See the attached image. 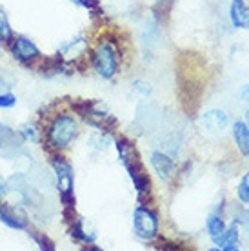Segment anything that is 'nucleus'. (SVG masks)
Masks as SVG:
<instances>
[{"label":"nucleus","mask_w":249,"mask_h":251,"mask_svg":"<svg viewBox=\"0 0 249 251\" xmlns=\"http://www.w3.org/2000/svg\"><path fill=\"white\" fill-rule=\"evenodd\" d=\"M7 191H9V186H7L6 178L0 175V195H7Z\"/></svg>","instance_id":"23"},{"label":"nucleus","mask_w":249,"mask_h":251,"mask_svg":"<svg viewBox=\"0 0 249 251\" xmlns=\"http://www.w3.org/2000/svg\"><path fill=\"white\" fill-rule=\"evenodd\" d=\"M71 229H73V235H75L78 240H84V242H93V240H95L93 233L89 235V233L84 229V222H82V220H76Z\"/></svg>","instance_id":"16"},{"label":"nucleus","mask_w":249,"mask_h":251,"mask_svg":"<svg viewBox=\"0 0 249 251\" xmlns=\"http://www.w3.org/2000/svg\"><path fill=\"white\" fill-rule=\"evenodd\" d=\"M17 104V99L13 95L0 93V107H13Z\"/></svg>","instance_id":"19"},{"label":"nucleus","mask_w":249,"mask_h":251,"mask_svg":"<svg viewBox=\"0 0 249 251\" xmlns=\"http://www.w3.org/2000/svg\"><path fill=\"white\" fill-rule=\"evenodd\" d=\"M29 178L33 180V184H37L38 188H51L53 186V182H51V176L46 173V170H44L42 166H38V164H35L31 170H29Z\"/></svg>","instance_id":"14"},{"label":"nucleus","mask_w":249,"mask_h":251,"mask_svg":"<svg viewBox=\"0 0 249 251\" xmlns=\"http://www.w3.org/2000/svg\"><path fill=\"white\" fill-rule=\"evenodd\" d=\"M0 220L11 229H27L29 220L25 211L15 206H0Z\"/></svg>","instance_id":"8"},{"label":"nucleus","mask_w":249,"mask_h":251,"mask_svg":"<svg viewBox=\"0 0 249 251\" xmlns=\"http://www.w3.org/2000/svg\"><path fill=\"white\" fill-rule=\"evenodd\" d=\"M33 239L37 240V244H38V248H40V250H48V251L53 250V244H51V242L46 239V237H40V235H33Z\"/></svg>","instance_id":"20"},{"label":"nucleus","mask_w":249,"mask_h":251,"mask_svg":"<svg viewBox=\"0 0 249 251\" xmlns=\"http://www.w3.org/2000/svg\"><path fill=\"white\" fill-rule=\"evenodd\" d=\"M71 2H75L78 6H84L86 9H97V6H99L97 0H71Z\"/></svg>","instance_id":"21"},{"label":"nucleus","mask_w":249,"mask_h":251,"mask_svg":"<svg viewBox=\"0 0 249 251\" xmlns=\"http://www.w3.org/2000/svg\"><path fill=\"white\" fill-rule=\"evenodd\" d=\"M237 199L242 206H249V171H246L237 186Z\"/></svg>","instance_id":"15"},{"label":"nucleus","mask_w":249,"mask_h":251,"mask_svg":"<svg viewBox=\"0 0 249 251\" xmlns=\"http://www.w3.org/2000/svg\"><path fill=\"white\" fill-rule=\"evenodd\" d=\"M133 91H135V93H138L140 97H149L153 89H151V86L148 84V82L135 80V82H133Z\"/></svg>","instance_id":"17"},{"label":"nucleus","mask_w":249,"mask_h":251,"mask_svg":"<svg viewBox=\"0 0 249 251\" xmlns=\"http://www.w3.org/2000/svg\"><path fill=\"white\" fill-rule=\"evenodd\" d=\"M115 146H117V153H119L120 162L124 164V168L127 170V173H129L131 182L135 184L138 199H140V201L148 199L151 193V182H149L148 173L144 171L142 160L138 157L135 146L131 144L129 140H125V138H117V140H115Z\"/></svg>","instance_id":"1"},{"label":"nucleus","mask_w":249,"mask_h":251,"mask_svg":"<svg viewBox=\"0 0 249 251\" xmlns=\"http://www.w3.org/2000/svg\"><path fill=\"white\" fill-rule=\"evenodd\" d=\"M53 170L56 176V186L62 197V202L66 206H73L75 204V197H73V186H75V178H73V170L64 158L55 157L53 158Z\"/></svg>","instance_id":"5"},{"label":"nucleus","mask_w":249,"mask_h":251,"mask_svg":"<svg viewBox=\"0 0 249 251\" xmlns=\"http://www.w3.org/2000/svg\"><path fill=\"white\" fill-rule=\"evenodd\" d=\"M213 244H215V250L220 251H238L240 250V226L237 222H231L225 227V231L217 240H213Z\"/></svg>","instance_id":"9"},{"label":"nucleus","mask_w":249,"mask_h":251,"mask_svg":"<svg viewBox=\"0 0 249 251\" xmlns=\"http://www.w3.org/2000/svg\"><path fill=\"white\" fill-rule=\"evenodd\" d=\"M200 126L206 129L207 133H213V135H220L224 133L227 127H229V117L224 109H209L206 113L200 117Z\"/></svg>","instance_id":"6"},{"label":"nucleus","mask_w":249,"mask_h":251,"mask_svg":"<svg viewBox=\"0 0 249 251\" xmlns=\"http://www.w3.org/2000/svg\"><path fill=\"white\" fill-rule=\"evenodd\" d=\"M229 20L237 29H249V6L246 0H231Z\"/></svg>","instance_id":"11"},{"label":"nucleus","mask_w":249,"mask_h":251,"mask_svg":"<svg viewBox=\"0 0 249 251\" xmlns=\"http://www.w3.org/2000/svg\"><path fill=\"white\" fill-rule=\"evenodd\" d=\"M133 229L142 240H153L158 237V217L148 206H138L133 213Z\"/></svg>","instance_id":"4"},{"label":"nucleus","mask_w":249,"mask_h":251,"mask_svg":"<svg viewBox=\"0 0 249 251\" xmlns=\"http://www.w3.org/2000/svg\"><path fill=\"white\" fill-rule=\"evenodd\" d=\"M78 135V124L71 115H60L51 122L50 129H48V140L50 144L56 150L68 148L75 137Z\"/></svg>","instance_id":"3"},{"label":"nucleus","mask_w":249,"mask_h":251,"mask_svg":"<svg viewBox=\"0 0 249 251\" xmlns=\"http://www.w3.org/2000/svg\"><path fill=\"white\" fill-rule=\"evenodd\" d=\"M22 135H24L25 138H29V140H35V131H33V127H29V126H24L22 127Z\"/></svg>","instance_id":"22"},{"label":"nucleus","mask_w":249,"mask_h":251,"mask_svg":"<svg viewBox=\"0 0 249 251\" xmlns=\"http://www.w3.org/2000/svg\"><path fill=\"white\" fill-rule=\"evenodd\" d=\"M244 122H246V124L249 126V107L246 109V115H244Z\"/></svg>","instance_id":"24"},{"label":"nucleus","mask_w":249,"mask_h":251,"mask_svg":"<svg viewBox=\"0 0 249 251\" xmlns=\"http://www.w3.org/2000/svg\"><path fill=\"white\" fill-rule=\"evenodd\" d=\"M231 137L235 140V146L240 151V155L249 158V126L244 120H235L231 124Z\"/></svg>","instance_id":"12"},{"label":"nucleus","mask_w":249,"mask_h":251,"mask_svg":"<svg viewBox=\"0 0 249 251\" xmlns=\"http://www.w3.org/2000/svg\"><path fill=\"white\" fill-rule=\"evenodd\" d=\"M11 37V27H9V22H7V17L0 11V40H6V38Z\"/></svg>","instance_id":"18"},{"label":"nucleus","mask_w":249,"mask_h":251,"mask_svg":"<svg viewBox=\"0 0 249 251\" xmlns=\"http://www.w3.org/2000/svg\"><path fill=\"white\" fill-rule=\"evenodd\" d=\"M225 227H227V224H225V220L224 217H222V209H215L213 213L207 215V219H206V231L207 235H209V239L213 240H217L222 233L225 231Z\"/></svg>","instance_id":"13"},{"label":"nucleus","mask_w":249,"mask_h":251,"mask_svg":"<svg viewBox=\"0 0 249 251\" xmlns=\"http://www.w3.org/2000/svg\"><path fill=\"white\" fill-rule=\"evenodd\" d=\"M11 51L15 58H19L22 62H29V60H35V58L40 57V51L35 44H33L29 38L25 37H17L13 40Z\"/></svg>","instance_id":"10"},{"label":"nucleus","mask_w":249,"mask_h":251,"mask_svg":"<svg viewBox=\"0 0 249 251\" xmlns=\"http://www.w3.org/2000/svg\"><path fill=\"white\" fill-rule=\"evenodd\" d=\"M151 166H153L155 173L162 178L164 182H169L174 176V171H176L174 160L169 155L162 153V151H153L151 153Z\"/></svg>","instance_id":"7"},{"label":"nucleus","mask_w":249,"mask_h":251,"mask_svg":"<svg viewBox=\"0 0 249 251\" xmlns=\"http://www.w3.org/2000/svg\"><path fill=\"white\" fill-rule=\"evenodd\" d=\"M93 66L102 78H113L120 68V53L117 46L109 40L100 42L93 51Z\"/></svg>","instance_id":"2"}]
</instances>
